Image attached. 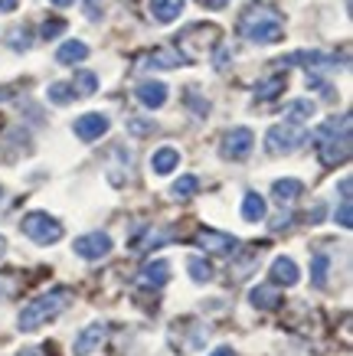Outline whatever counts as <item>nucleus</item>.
Instances as JSON below:
<instances>
[{
    "mask_svg": "<svg viewBox=\"0 0 353 356\" xmlns=\"http://www.w3.org/2000/svg\"><path fill=\"white\" fill-rule=\"evenodd\" d=\"M239 33L249 43H279L285 36V20L268 3H249L242 17H239Z\"/></svg>",
    "mask_w": 353,
    "mask_h": 356,
    "instance_id": "nucleus-1",
    "label": "nucleus"
},
{
    "mask_svg": "<svg viewBox=\"0 0 353 356\" xmlns=\"http://www.w3.org/2000/svg\"><path fill=\"white\" fill-rule=\"evenodd\" d=\"M317 157L327 167L350 161V115H340V121L331 118L317 131Z\"/></svg>",
    "mask_w": 353,
    "mask_h": 356,
    "instance_id": "nucleus-2",
    "label": "nucleus"
},
{
    "mask_svg": "<svg viewBox=\"0 0 353 356\" xmlns=\"http://www.w3.org/2000/svg\"><path fill=\"white\" fill-rule=\"evenodd\" d=\"M69 298H72L69 288H53V291L40 294L36 301H30L20 311V330H40L46 321L59 317V314L69 307Z\"/></svg>",
    "mask_w": 353,
    "mask_h": 356,
    "instance_id": "nucleus-3",
    "label": "nucleus"
},
{
    "mask_svg": "<svg viewBox=\"0 0 353 356\" xmlns=\"http://www.w3.org/2000/svg\"><path fill=\"white\" fill-rule=\"evenodd\" d=\"M304 140H308V131L301 128V124H295V121H285V124H275L265 134V151L272 157H281V154L298 151Z\"/></svg>",
    "mask_w": 353,
    "mask_h": 356,
    "instance_id": "nucleus-4",
    "label": "nucleus"
},
{
    "mask_svg": "<svg viewBox=\"0 0 353 356\" xmlns=\"http://www.w3.org/2000/svg\"><path fill=\"white\" fill-rule=\"evenodd\" d=\"M20 229H23V236L33 238L36 245H53V242L63 238V222L53 219L49 213H26Z\"/></svg>",
    "mask_w": 353,
    "mask_h": 356,
    "instance_id": "nucleus-5",
    "label": "nucleus"
},
{
    "mask_svg": "<svg viewBox=\"0 0 353 356\" xmlns=\"http://www.w3.org/2000/svg\"><path fill=\"white\" fill-rule=\"evenodd\" d=\"M72 248H75V255H79V259L95 261V259H105L108 252H111V238H108L105 232H88V236L75 238Z\"/></svg>",
    "mask_w": 353,
    "mask_h": 356,
    "instance_id": "nucleus-6",
    "label": "nucleus"
},
{
    "mask_svg": "<svg viewBox=\"0 0 353 356\" xmlns=\"http://www.w3.org/2000/svg\"><path fill=\"white\" fill-rule=\"evenodd\" d=\"M252 144H256V138H252V131L249 128L229 131V134L223 138V157H229V161H242V157L252 154Z\"/></svg>",
    "mask_w": 353,
    "mask_h": 356,
    "instance_id": "nucleus-7",
    "label": "nucleus"
},
{
    "mask_svg": "<svg viewBox=\"0 0 353 356\" xmlns=\"http://www.w3.org/2000/svg\"><path fill=\"white\" fill-rule=\"evenodd\" d=\"M72 131H75V138L79 140L92 144V140H98L108 131V118L105 115H98V111H88V115H82V118H75Z\"/></svg>",
    "mask_w": 353,
    "mask_h": 356,
    "instance_id": "nucleus-8",
    "label": "nucleus"
},
{
    "mask_svg": "<svg viewBox=\"0 0 353 356\" xmlns=\"http://www.w3.org/2000/svg\"><path fill=\"white\" fill-rule=\"evenodd\" d=\"M196 245L203 248V252H216V255H229L235 252V236H226V232H216V229H203L200 236H196Z\"/></svg>",
    "mask_w": 353,
    "mask_h": 356,
    "instance_id": "nucleus-9",
    "label": "nucleus"
},
{
    "mask_svg": "<svg viewBox=\"0 0 353 356\" xmlns=\"http://www.w3.org/2000/svg\"><path fill=\"white\" fill-rule=\"evenodd\" d=\"M141 284L144 288H164L167 281H171V265L164 259H157V261H148L144 268H141Z\"/></svg>",
    "mask_w": 353,
    "mask_h": 356,
    "instance_id": "nucleus-10",
    "label": "nucleus"
},
{
    "mask_svg": "<svg viewBox=\"0 0 353 356\" xmlns=\"http://www.w3.org/2000/svg\"><path fill=\"white\" fill-rule=\"evenodd\" d=\"M134 95H138V102L144 108H161L164 102H167V86L164 82H141L134 88Z\"/></svg>",
    "mask_w": 353,
    "mask_h": 356,
    "instance_id": "nucleus-11",
    "label": "nucleus"
},
{
    "mask_svg": "<svg viewBox=\"0 0 353 356\" xmlns=\"http://www.w3.org/2000/svg\"><path fill=\"white\" fill-rule=\"evenodd\" d=\"M298 278H301V271H298V265L291 259H275L272 261V281L275 284H285V288H291V284H298Z\"/></svg>",
    "mask_w": 353,
    "mask_h": 356,
    "instance_id": "nucleus-12",
    "label": "nucleus"
},
{
    "mask_svg": "<svg viewBox=\"0 0 353 356\" xmlns=\"http://www.w3.org/2000/svg\"><path fill=\"white\" fill-rule=\"evenodd\" d=\"M148 10L157 23H173L183 13V0H150Z\"/></svg>",
    "mask_w": 353,
    "mask_h": 356,
    "instance_id": "nucleus-13",
    "label": "nucleus"
},
{
    "mask_svg": "<svg viewBox=\"0 0 353 356\" xmlns=\"http://www.w3.org/2000/svg\"><path fill=\"white\" fill-rule=\"evenodd\" d=\"M102 340H105V327L102 324L86 327V330L79 334V340H75V356H88L98 343H102Z\"/></svg>",
    "mask_w": 353,
    "mask_h": 356,
    "instance_id": "nucleus-14",
    "label": "nucleus"
},
{
    "mask_svg": "<svg viewBox=\"0 0 353 356\" xmlns=\"http://www.w3.org/2000/svg\"><path fill=\"white\" fill-rule=\"evenodd\" d=\"M177 163H180V151H173V147H161V151H154L150 157V170L167 177V173L177 170Z\"/></svg>",
    "mask_w": 353,
    "mask_h": 356,
    "instance_id": "nucleus-15",
    "label": "nucleus"
},
{
    "mask_svg": "<svg viewBox=\"0 0 353 356\" xmlns=\"http://www.w3.org/2000/svg\"><path fill=\"white\" fill-rule=\"evenodd\" d=\"M86 56H88V46L86 43L69 40V43H63L59 49H56V63H59V65H75V63H82Z\"/></svg>",
    "mask_w": 353,
    "mask_h": 356,
    "instance_id": "nucleus-16",
    "label": "nucleus"
},
{
    "mask_svg": "<svg viewBox=\"0 0 353 356\" xmlns=\"http://www.w3.org/2000/svg\"><path fill=\"white\" fill-rule=\"evenodd\" d=\"M249 301H252V307H258V311H275L281 304V294L275 291V288H265V284H262V288H252V291H249Z\"/></svg>",
    "mask_w": 353,
    "mask_h": 356,
    "instance_id": "nucleus-17",
    "label": "nucleus"
},
{
    "mask_svg": "<svg viewBox=\"0 0 353 356\" xmlns=\"http://www.w3.org/2000/svg\"><path fill=\"white\" fill-rule=\"evenodd\" d=\"M301 190H304V186H301V180H275V186H272V196H275V200H279L281 206L285 203H295V200H298L301 196Z\"/></svg>",
    "mask_w": 353,
    "mask_h": 356,
    "instance_id": "nucleus-18",
    "label": "nucleus"
},
{
    "mask_svg": "<svg viewBox=\"0 0 353 356\" xmlns=\"http://www.w3.org/2000/svg\"><path fill=\"white\" fill-rule=\"evenodd\" d=\"M242 219L246 222H262L265 219V200L258 193H246V200H242Z\"/></svg>",
    "mask_w": 353,
    "mask_h": 356,
    "instance_id": "nucleus-19",
    "label": "nucleus"
},
{
    "mask_svg": "<svg viewBox=\"0 0 353 356\" xmlns=\"http://www.w3.org/2000/svg\"><path fill=\"white\" fill-rule=\"evenodd\" d=\"M180 63H183V53H173V49H154L148 56L150 69H177Z\"/></svg>",
    "mask_w": 353,
    "mask_h": 356,
    "instance_id": "nucleus-20",
    "label": "nucleus"
},
{
    "mask_svg": "<svg viewBox=\"0 0 353 356\" xmlns=\"http://www.w3.org/2000/svg\"><path fill=\"white\" fill-rule=\"evenodd\" d=\"M285 86H288V79H285V76H272V79H265V82L256 88V98H258V102H272L275 95H281V92H285Z\"/></svg>",
    "mask_w": 353,
    "mask_h": 356,
    "instance_id": "nucleus-21",
    "label": "nucleus"
},
{
    "mask_svg": "<svg viewBox=\"0 0 353 356\" xmlns=\"http://www.w3.org/2000/svg\"><path fill=\"white\" fill-rule=\"evenodd\" d=\"M46 98H49L53 105H69V102H75L72 82H53V86L46 88Z\"/></svg>",
    "mask_w": 353,
    "mask_h": 356,
    "instance_id": "nucleus-22",
    "label": "nucleus"
},
{
    "mask_svg": "<svg viewBox=\"0 0 353 356\" xmlns=\"http://www.w3.org/2000/svg\"><path fill=\"white\" fill-rule=\"evenodd\" d=\"M311 115H314V102H308V98H298V102H291L285 108V121H295V124L308 121Z\"/></svg>",
    "mask_w": 353,
    "mask_h": 356,
    "instance_id": "nucleus-23",
    "label": "nucleus"
},
{
    "mask_svg": "<svg viewBox=\"0 0 353 356\" xmlns=\"http://www.w3.org/2000/svg\"><path fill=\"white\" fill-rule=\"evenodd\" d=\"M72 88H75V95H95V92H98L95 72H75Z\"/></svg>",
    "mask_w": 353,
    "mask_h": 356,
    "instance_id": "nucleus-24",
    "label": "nucleus"
},
{
    "mask_svg": "<svg viewBox=\"0 0 353 356\" xmlns=\"http://www.w3.org/2000/svg\"><path fill=\"white\" fill-rule=\"evenodd\" d=\"M327 268H331V259L327 255H314V261H311V275H314V288H324L327 284Z\"/></svg>",
    "mask_w": 353,
    "mask_h": 356,
    "instance_id": "nucleus-25",
    "label": "nucleus"
},
{
    "mask_svg": "<svg viewBox=\"0 0 353 356\" xmlns=\"http://www.w3.org/2000/svg\"><path fill=\"white\" fill-rule=\"evenodd\" d=\"M187 271L193 275V281H213V265L206 259H190L187 261Z\"/></svg>",
    "mask_w": 353,
    "mask_h": 356,
    "instance_id": "nucleus-26",
    "label": "nucleus"
},
{
    "mask_svg": "<svg viewBox=\"0 0 353 356\" xmlns=\"http://www.w3.org/2000/svg\"><path fill=\"white\" fill-rule=\"evenodd\" d=\"M196 190H200V180L187 173V177H180V180L173 184V190H171V193L177 196V200H187V196H193V193H196Z\"/></svg>",
    "mask_w": 353,
    "mask_h": 356,
    "instance_id": "nucleus-27",
    "label": "nucleus"
},
{
    "mask_svg": "<svg viewBox=\"0 0 353 356\" xmlns=\"http://www.w3.org/2000/svg\"><path fill=\"white\" fill-rule=\"evenodd\" d=\"M7 46H10V49H30V33L23 30V26H13V30L7 33Z\"/></svg>",
    "mask_w": 353,
    "mask_h": 356,
    "instance_id": "nucleus-28",
    "label": "nucleus"
},
{
    "mask_svg": "<svg viewBox=\"0 0 353 356\" xmlns=\"http://www.w3.org/2000/svg\"><path fill=\"white\" fill-rule=\"evenodd\" d=\"M337 222L343 229L353 226V213H350V196H340V209H337Z\"/></svg>",
    "mask_w": 353,
    "mask_h": 356,
    "instance_id": "nucleus-29",
    "label": "nucleus"
},
{
    "mask_svg": "<svg viewBox=\"0 0 353 356\" xmlns=\"http://www.w3.org/2000/svg\"><path fill=\"white\" fill-rule=\"evenodd\" d=\"M17 284H20V281L13 278V275H0V301H7V298L17 291Z\"/></svg>",
    "mask_w": 353,
    "mask_h": 356,
    "instance_id": "nucleus-30",
    "label": "nucleus"
},
{
    "mask_svg": "<svg viewBox=\"0 0 353 356\" xmlns=\"http://www.w3.org/2000/svg\"><path fill=\"white\" fill-rule=\"evenodd\" d=\"M63 30H65V20H46L40 33H43V40H56Z\"/></svg>",
    "mask_w": 353,
    "mask_h": 356,
    "instance_id": "nucleus-31",
    "label": "nucleus"
},
{
    "mask_svg": "<svg viewBox=\"0 0 353 356\" xmlns=\"http://www.w3.org/2000/svg\"><path fill=\"white\" fill-rule=\"evenodd\" d=\"M105 10V0H86V17L88 20H98Z\"/></svg>",
    "mask_w": 353,
    "mask_h": 356,
    "instance_id": "nucleus-32",
    "label": "nucleus"
},
{
    "mask_svg": "<svg viewBox=\"0 0 353 356\" xmlns=\"http://www.w3.org/2000/svg\"><path fill=\"white\" fill-rule=\"evenodd\" d=\"M128 131H134V134H148V131H154V124H150V121H134V118H128Z\"/></svg>",
    "mask_w": 353,
    "mask_h": 356,
    "instance_id": "nucleus-33",
    "label": "nucleus"
},
{
    "mask_svg": "<svg viewBox=\"0 0 353 356\" xmlns=\"http://www.w3.org/2000/svg\"><path fill=\"white\" fill-rule=\"evenodd\" d=\"M200 3H203V7H210V10H223L229 0H200Z\"/></svg>",
    "mask_w": 353,
    "mask_h": 356,
    "instance_id": "nucleus-34",
    "label": "nucleus"
},
{
    "mask_svg": "<svg viewBox=\"0 0 353 356\" xmlns=\"http://www.w3.org/2000/svg\"><path fill=\"white\" fill-rule=\"evenodd\" d=\"M17 3H20V0H0V13H13Z\"/></svg>",
    "mask_w": 353,
    "mask_h": 356,
    "instance_id": "nucleus-35",
    "label": "nucleus"
},
{
    "mask_svg": "<svg viewBox=\"0 0 353 356\" xmlns=\"http://www.w3.org/2000/svg\"><path fill=\"white\" fill-rule=\"evenodd\" d=\"M210 356H235V353H233V350H229V346H219V350H213V353H210Z\"/></svg>",
    "mask_w": 353,
    "mask_h": 356,
    "instance_id": "nucleus-36",
    "label": "nucleus"
},
{
    "mask_svg": "<svg viewBox=\"0 0 353 356\" xmlns=\"http://www.w3.org/2000/svg\"><path fill=\"white\" fill-rule=\"evenodd\" d=\"M17 356H43V353H40V350H20Z\"/></svg>",
    "mask_w": 353,
    "mask_h": 356,
    "instance_id": "nucleus-37",
    "label": "nucleus"
},
{
    "mask_svg": "<svg viewBox=\"0 0 353 356\" xmlns=\"http://www.w3.org/2000/svg\"><path fill=\"white\" fill-rule=\"evenodd\" d=\"M49 3H56V7H69V3H75V0H49Z\"/></svg>",
    "mask_w": 353,
    "mask_h": 356,
    "instance_id": "nucleus-38",
    "label": "nucleus"
},
{
    "mask_svg": "<svg viewBox=\"0 0 353 356\" xmlns=\"http://www.w3.org/2000/svg\"><path fill=\"white\" fill-rule=\"evenodd\" d=\"M3 252H7V238L0 236V259H3Z\"/></svg>",
    "mask_w": 353,
    "mask_h": 356,
    "instance_id": "nucleus-39",
    "label": "nucleus"
},
{
    "mask_svg": "<svg viewBox=\"0 0 353 356\" xmlns=\"http://www.w3.org/2000/svg\"><path fill=\"white\" fill-rule=\"evenodd\" d=\"M3 98H7V92H0V102H3Z\"/></svg>",
    "mask_w": 353,
    "mask_h": 356,
    "instance_id": "nucleus-40",
    "label": "nucleus"
},
{
    "mask_svg": "<svg viewBox=\"0 0 353 356\" xmlns=\"http://www.w3.org/2000/svg\"><path fill=\"white\" fill-rule=\"evenodd\" d=\"M0 196H3V190H0Z\"/></svg>",
    "mask_w": 353,
    "mask_h": 356,
    "instance_id": "nucleus-41",
    "label": "nucleus"
}]
</instances>
